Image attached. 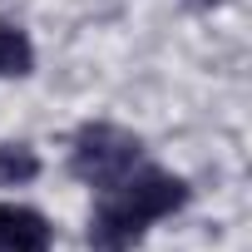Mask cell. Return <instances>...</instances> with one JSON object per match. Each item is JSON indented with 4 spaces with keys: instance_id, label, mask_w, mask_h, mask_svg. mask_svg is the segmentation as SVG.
Segmentation results:
<instances>
[{
    "instance_id": "obj_2",
    "label": "cell",
    "mask_w": 252,
    "mask_h": 252,
    "mask_svg": "<svg viewBox=\"0 0 252 252\" xmlns=\"http://www.w3.org/2000/svg\"><path fill=\"white\" fill-rule=\"evenodd\" d=\"M139 154H144L139 134L119 129V124H84L74 134V149H69V168H74L79 183L104 193L139 168Z\"/></svg>"
},
{
    "instance_id": "obj_1",
    "label": "cell",
    "mask_w": 252,
    "mask_h": 252,
    "mask_svg": "<svg viewBox=\"0 0 252 252\" xmlns=\"http://www.w3.org/2000/svg\"><path fill=\"white\" fill-rule=\"evenodd\" d=\"M188 198H193V188L178 173L134 168L129 178H119L114 188L99 193V208L89 218V247L94 252H134L144 242V232L158 218L178 213Z\"/></svg>"
},
{
    "instance_id": "obj_4",
    "label": "cell",
    "mask_w": 252,
    "mask_h": 252,
    "mask_svg": "<svg viewBox=\"0 0 252 252\" xmlns=\"http://www.w3.org/2000/svg\"><path fill=\"white\" fill-rule=\"evenodd\" d=\"M35 69V45L20 25L0 20V79H25Z\"/></svg>"
},
{
    "instance_id": "obj_3",
    "label": "cell",
    "mask_w": 252,
    "mask_h": 252,
    "mask_svg": "<svg viewBox=\"0 0 252 252\" xmlns=\"http://www.w3.org/2000/svg\"><path fill=\"white\" fill-rule=\"evenodd\" d=\"M55 227L45 213L25 203H0V252H50Z\"/></svg>"
},
{
    "instance_id": "obj_5",
    "label": "cell",
    "mask_w": 252,
    "mask_h": 252,
    "mask_svg": "<svg viewBox=\"0 0 252 252\" xmlns=\"http://www.w3.org/2000/svg\"><path fill=\"white\" fill-rule=\"evenodd\" d=\"M40 173V158L30 144H0V188H20Z\"/></svg>"
}]
</instances>
